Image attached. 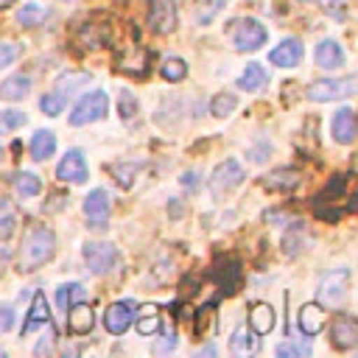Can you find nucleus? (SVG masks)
<instances>
[{
    "instance_id": "nucleus-3",
    "label": "nucleus",
    "mask_w": 358,
    "mask_h": 358,
    "mask_svg": "<svg viewBox=\"0 0 358 358\" xmlns=\"http://www.w3.org/2000/svg\"><path fill=\"white\" fill-rule=\"evenodd\" d=\"M358 90V78L355 76H344V78H324V81H313L308 87V98L316 103L324 101H336V98H350Z\"/></svg>"
},
{
    "instance_id": "nucleus-11",
    "label": "nucleus",
    "mask_w": 358,
    "mask_h": 358,
    "mask_svg": "<svg viewBox=\"0 0 358 358\" xmlns=\"http://www.w3.org/2000/svg\"><path fill=\"white\" fill-rule=\"evenodd\" d=\"M109 196H106V190H101V187H95L87 199H84V215H87V221H90V227H95V229H103L106 224H109Z\"/></svg>"
},
{
    "instance_id": "nucleus-5",
    "label": "nucleus",
    "mask_w": 358,
    "mask_h": 358,
    "mask_svg": "<svg viewBox=\"0 0 358 358\" xmlns=\"http://www.w3.org/2000/svg\"><path fill=\"white\" fill-rule=\"evenodd\" d=\"M243 179H246V173H243L241 162H238V159H224V162L213 171L210 190H213V196H215V199H221V196H227L229 190H235Z\"/></svg>"
},
{
    "instance_id": "nucleus-16",
    "label": "nucleus",
    "mask_w": 358,
    "mask_h": 358,
    "mask_svg": "<svg viewBox=\"0 0 358 358\" xmlns=\"http://www.w3.org/2000/svg\"><path fill=\"white\" fill-rule=\"evenodd\" d=\"M333 137L341 143V145H350L355 140V112L350 106H341L336 115H333Z\"/></svg>"
},
{
    "instance_id": "nucleus-7",
    "label": "nucleus",
    "mask_w": 358,
    "mask_h": 358,
    "mask_svg": "<svg viewBox=\"0 0 358 358\" xmlns=\"http://www.w3.org/2000/svg\"><path fill=\"white\" fill-rule=\"evenodd\" d=\"M148 25L154 34L168 36L176 28V3L173 0H151L148 3Z\"/></svg>"
},
{
    "instance_id": "nucleus-32",
    "label": "nucleus",
    "mask_w": 358,
    "mask_h": 358,
    "mask_svg": "<svg viewBox=\"0 0 358 358\" xmlns=\"http://www.w3.org/2000/svg\"><path fill=\"white\" fill-rule=\"evenodd\" d=\"M14 187H17L20 196H36V193L42 190V182H39V176L31 173V171H17V173H14Z\"/></svg>"
},
{
    "instance_id": "nucleus-29",
    "label": "nucleus",
    "mask_w": 358,
    "mask_h": 358,
    "mask_svg": "<svg viewBox=\"0 0 358 358\" xmlns=\"http://www.w3.org/2000/svg\"><path fill=\"white\" fill-rule=\"evenodd\" d=\"M48 17H50L48 8H42L39 3H25V6L17 11V22H20L22 28H39V25H45Z\"/></svg>"
},
{
    "instance_id": "nucleus-28",
    "label": "nucleus",
    "mask_w": 358,
    "mask_h": 358,
    "mask_svg": "<svg viewBox=\"0 0 358 358\" xmlns=\"http://www.w3.org/2000/svg\"><path fill=\"white\" fill-rule=\"evenodd\" d=\"M131 322L137 324V330H140L143 336L157 333V330H159V310H157V305H140V310L134 313Z\"/></svg>"
},
{
    "instance_id": "nucleus-43",
    "label": "nucleus",
    "mask_w": 358,
    "mask_h": 358,
    "mask_svg": "<svg viewBox=\"0 0 358 358\" xmlns=\"http://www.w3.org/2000/svg\"><path fill=\"white\" fill-rule=\"evenodd\" d=\"M199 336H204V333H210L213 330V308H204V310H199Z\"/></svg>"
},
{
    "instance_id": "nucleus-25",
    "label": "nucleus",
    "mask_w": 358,
    "mask_h": 358,
    "mask_svg": "<svg viewBox=\"0 0 358 358\" xmlns=\"http://www.w3.org/2000/svg\"><path fill=\"white\" fill-rule=\"evenodd\" d=\"M316 62L322 67H341L344 64V50L336 39H324L319 48H316Z\"/></svg>"
},
{
    "instance_id": "nucleus-45",
    "label": "nucleus",
    "mask_w": 358,
    "mask_h": 358,
    "mask_svg": "<svg viewBox=\"0 0 358 358\" xmlns=\"http://www.w3.org/2000/svg\"><path fill=\"white\" fill-rule=\"evenodd\" d=\"M11 324H14V310L8 305H3L0 308V330H11Z\"/></svg>"
},
{
    "instance_id": "nucleus-2",
    "label": "nucleus",
    "mask_w": 358,
    "mask_h": 358,
    "mask_svg": "<svg viewBox=\"0 0 358 358\" xmlns=\"http://www.w3.org/2000/svg\"><path fill=\"white\" fill-rule=\"evenodd\" d=\"M227 34H229V39H232V45L238 50H257L260 45H266V36H268L266 28L257 20H252V17L232 20L229 28H227Z\"/></svg>"
},
{
    "instance_id": "nucleus-20",
    "label": "nucleus",
    "mask_w": 358,
    "mask_h": 358,
    "mask_svg": "<svg viewBox=\"0 0 358 358\" xmlns=\"http://www.w3.org/2000/svg\"><path fill=\"white\" fill-rule=\"evenodd\" d=\"M249 327L257 336H263V333H268L274 327V310H271L268 302H252V308H249Z\"/></svg>"
},
{
    "instance_id": "nucleus-26",
    "label": "nucleus",
    "mask_w": 358,
    "mask_h": 358,
    "mask_svg": "<svg viewBox=\"0 0 358 358\" xmlns=\"http://www.w3.org/2000/svg\"><path fill=\"white\" fill-rule=\"evenodd\" d=\"M90 81H92V76L87 70H67L56 78V90H59V95H73L78 87H84Z\"/></svg>"
},
{
    "instance_id": "nucleus-51",
    "label": "nucleus",
    "mask_w": 358,
    "mask_h": 358,
    "mask_svg": "<svg viewBox=\"0 0 358 358\" xmlns=\"http://www.w3.org/2000/svg\"><path fill=\"white\" fill-rule=\"evenodd\" d=\"M308 3H310V0H308Z\"/></svg>"
},
{
    "instance_id": "nucleus-9",
    "label": "nucleus",
    "mask_w": 358,
    "mask_h": 358,
    "mask_svg": "<svg viewBox=\"0 0 358 358\" xmlns=\"http://www.w3.org/2000/svg\"><path fill=\"white\" fill-rule=\"evenodd\" d=\"M117 70L126 73V76H137L143 78L145 70H148V50L140 48V45H126L117 50V59H115Z\"/></svg>"
},
{
    "instance_id": "nucleus-12",
    "label": "nucleus",
    "mask_w": 358,
    "mask_h": 358,
    "mask_svg": "<svg viewBox=\"0 0 358 358\" xmlns=\"http://www.w3.org/2000/svg\"><path fill=\"white\" fill-rule=\"evenodd\" d=\"M56 176H59L62 182L81 185V182L87 179V159H84V154H81L78 148H70V151L62 157V162H59V168H56Z\"/></svg>"
},
{
    "instance_id": "nucleus-10",
    "label": "nucleus",
    "mask_w": 358,
    "mask_h": 358,
    "mask_svg": "<svg viewBox=\"0 0 358 358\" xmlns=\"http://www.w3.org/2000/svg\"><path fill=\"white\" fill-rule=\"evenodd\" d=\"M330 341L336 350H352L358 344V322L352 313H338L330 327Z\"/></svg>"
},
{
    "instance_id": "nucleus-15",
    "label": "nucleus",
    "mask_w": 358,
    "mask_h": 358,
    "mask_svg": "<svg viewBox=\"0 0 358 358\" xmlns=\"http://www.w3.org/2000/svg\"><path fill=\"white\" fill-rule=\"evenodd\" d=\"M92 324H95V313H92L90 305L76 302V305L67 308V330H70L73 336H84V333H90Z\"/></svg>"
},
{
    "instance_id": "nucleus-24",
    "label": "nucleus",
    "mask_w": 358,
    "mask_h": 358,
    "mask_svg": "<svg viewBox=\"0 0 358 358\" xmlns=\"http://www.w3.org/2000/svg\"><path fill=\"white\" fill-rule=\"evenodd\" d=\"M78 42L84 48H101L109 42V28L103 22H87L81 31H78Z\"/></svg>"
},
{
    "instance_id": "nucleus-23",
    "label": "nucleus",
    "mask_w": 358,
    "mask_h": 358,
    "mask_svg": "<svg viewBox=\"0 0 358 358\" xmlns=\"http://www.w3.org/2000/svg\"><path fill=\"white\" fill-rule=\"evenodd\" d=\"M215 277H218V285H221V294H235L238 285H241V263L238 260H227L224 268H215Z\"/></svg>"
},
{
    "instance_id": "nucleus-48",
    "label": "nucleus",
    "mask_w": 358,
    "mask_h": 358,
    "mask_svg": "<svg viewBox=\"0 0 358 358\" xmlns=\"http://www.w3.org/2000/svg\"><path fill=\"white\" fill-rule=\"evenodd\" d=\"M171 201H173V199H171ZM182 213H185V207H182V204L176 207V201H173V204H171V215H182Z\"/></svg>"
},
{
    "instance_id": "nucleus-31",
    "label": "nucleus",
    "mask_w": 358,
    "mask_h": 358,
    "mask_svg": "<svg viewBox=\"0 0 358 358\" xmlns=\"http://www.w3.org/2000/svg\"><path fill=\"white\" fill-rule=\"evenodd\" d=\"M268 81V76H266V70L260 67V64H246V70L241 73V78H238V87L241 90H260L263 84Z\"/></svg>"
},
{
    "instance_id": "nucleus-44",
    "label": "nucleus",
    "mask_w": 358,
    "mask_h": 358,
    "mask_svg": "<svg viewBox=\"0 0 358 358\" xmlns=\"http://www.w3.org/2000/svg\"><path fill=\"white\" fill-rule=\"evenodd\" d=\"M17 45L14 42H6V45H0V67H6V64H11L14 59H17Z\"/></svg>"
},
{
    "instance_id": "nucleus-49",
    "label": "nucleus",
    "mask_w": 358,
    "mask_h": 358,
    "mask_svg": "<svg viewBox=\"0 0 358 358\" xmlns=\"http://www.w3.org/2000/svg\"><path fill=\"white\" fill-rule=\"evenodd\" d=\"M196 355H215V347H201L196 350Z\"/></svg>"
},
{
    "instance_id": "nucleus-4",
    "label": "nucleus",
    "mask_w": 358,
    "mask_h": 358,
    "mask_svg": "<svg viewBox=\"0 0 358 358\" xmlns=\"http://www.w3.org/2000/svg\"><path fill=\"white\" fill-rule=\"evenodd\" d=\"M106 112H109V98H106V92L95 90V92L84 95V98L76 103V109L70 112V126H87V123H95V120H101Z\"/></svg>"
},
{
    "instance_id": "nucleus-40",
    "label": "nucleus",
    "mask_w": 358,
    "mask_h": 358,
    "mask_svg": "<svg viewBox=\"0 0 358 358\" xmlns=\"http://www.w3.org/2000/svg\"><path fill=\"white\" fill-rule=\"evenodd\" d=\"M39 106H42V112L45 115H50V117H56L62 109H64V95H59V92H50V95H42V101H39Z\"/></svg>"
},
{
    "instance_id": "nucleus-21",
    "label": "nucleus",
    "mask_w": 358,
    "mask_h": 358,
    "mask_svg": "<svg viewBox=\"0 0 358 358\" xmlns=\"http://www.w3.org/2000/svg\"><path fill=\"white\" fill-rule=\"evenodd\" d=\"M48 324L50 322V310H48V299H45V294H34V299H31V310H28V319L22 322V333H31L36 324Z\"/></svg>"
},
{
    "instance_id": "nucleus-17",
    "label": "nucleus",
    "mask_w": 358,
    "mask_h": 358,
    "mask_svg": "<svg viewBox=\"0 0 358 358\" xmlns=\"http://www.w3.org/2000/svg\"><path fill=\"white\" fill-rule=\"evenodd\" d=\"M299 185V173L294 168H274L263 176V187L266 190H277V193H288Z\"/></svg>"
},
{
    "instance_id": "nucleus-22",
    "label": "nucleus",
    "mask_w": 358,
    "mask_h": 358,
    "mask_svg": "<svg viewBox=\"0 0 358 358\" xmlns=\"http://www.w3.org/2000/svg\"><path fill=\"white\" fill-rule=\"evenodd\" d=\"M53 151H56V134L48 131V129H39V131L31 137V157L42 162V159L53 157Z\"/></svg>"
},
{
    "instance_id": "nucleus-38",
    "label": "nucleus",
    "mask_w": 358,
    "mask_h": 358,
    "mask_svg": "<svg viewBox=\"0 0 358 358\" xmlns=\"http://www.w3.org/2000/svg\"><path fill=\"white\" fill-rule=\"evenodd\" d=\"M224 6H227V0H201L199 8H196V20H199L201 25H207Z\"/></svg>"
},
{
    "instance_id": "nucleus-37",
    "label": "nucleus",
    "mask_w": 358,
    "mask_h": 358,
    "mask_svg": "<svg viewBox=\"0 0 358 358\" xmlns=\"http://www.w3.org/2000/svg\"><path fill=\"white\" fill-rule=\"evenodd\" d=\"M159 73H162V78H168V81H182V78L187 76V64H185L182 59H165L162 67H159Z\"/></svg>"
},
{
    "instance_id": "nucleus-47",
    "label": "nucleus",
    "mask_w": 358,
    "mask_h": 358,
    "mask_svg": "<svg viewBox=\"0 0 358 358\" xmlns=\"http://www.w3.org/2000/svg\"><path fill=\"white\" fill-rule=\"evenodd\" d=\"M50 201H53V204H48V207H45V210H48V213H50V210H59V207H62V201H64V199H62V196H53V199H50Z\"/></svg>"
},
{
    "instance_id": "nucleus-1",
    "label": "nucleus",
    "mask_w": 358,
    "mask_h": 358,
    "mask_svg": "<svg viewBox=\"0 0 358 358\" xmlns=\"http://www.w3.org/2000/svg\"><path fill=\"white\" fill-rule=\"evenodd\" d=\"M53 252H56V238H53V232H50L48 227H34V229L25 235V241H22L17 266H20V271H34V268L45 266V263L53 257Z\"/></svg>"
},
{
    "instance_id": "nucleus-35",
    "label": "nucleus",
    "mask_w": 358,
    "mask_h": 358,
    "mask_svg": "<svg viewBox=\"0 0 358 358\" xmlns=\"http://www.w3.org/2000/svg\"><path fill=\"white\" fill-rule=\"evenodd\" d=\"M235 106H238L235 92H218V95L213 98V103H210V112H213L215 117H227V115L235 112Z\"/></svg>"
},
{
    "instance_id": "nucleus-19",
    "label": "nucleus",
    "mask_w": 358,
    "mask_h": 358,
    "mask_svg": "<svg viewBox=\"0 0 358 358\" xmlns=\"http://www.w3.org/2000/svg\"><path fill=\"white\" fill-rule=\"evenodd\" d=\"M229 350H232V355H238V358L252 355V352L257 350V333H255L252 327H246V324L235 327V333L229 336Z\"/></svg>"
},
{
    "instance_id": "nucleus-30",
    "label": "nucleus",
    "mask_w": 358,
    "mask_h": 358,
    "mask_svg": "<svg viewBox=\"0 0 358 358\" xmlns=\"http://www.w3.org/2000/svg\"><path fill=\"white\" fill-rule=\"evenodd\" d=\"M84 296H87V291H84L81 282H64V285H59V291H56V305H59L62 310H67L70 305L84 302Z\"/></svg>"
},
{
    "instance_id": "nucleus-42",
    "label": "nucleus",
    "mask_w": 358,
    "mask_h": 358,
    "mask_svg": "<svg viewBox=\"0 0 358 358\" xmlns=\"http://www.w3.org/2000/svg\"><path fill=\"white\" fill-rule=\"evenodd\" d=\"M22 123H25V112H20V109H6V112H3V126L17 129V126H22Z\"/></svg>"
},
{
    "instance_id": "nucleus-27",
    "label": "nucleus",
    "mask_w": 358,
    "mask_h": 358,
    "mask_svg": "<svg viewBox=\"0 0 358 358\" xmlns=\"http://www.w3.org/2000/svg\"><path fill=\"white\" fill-rule=\"evenodd\" d=\"M28 90H31V78L22 76V73H17V76H11V78H6V81L0 84V98H6V101H20V98L28 95Z\"/></svg>"
},
{
    "instance_id": "nucleus-46",
    "label": "nucleus",
    "mask_w": 358,
    "mask_h": 358,
    "mask_svg": "<svg viewBox=\"0 0 358 358\" xmlns=\"http://www.w3.org/2000/svg\"><path fill=\"white\" fill-rule=\"evenodd\" d=\"M182 185H185V187H196V173H193V171H187V173L182 176Z\"/></svg>"
},
{
    "instance_id": "nucleus-33",
    "label": "nucleus",
    "mask_w": 358,
    "mask_h": 358,
    "mask_svg": "<svg viewBox=\"0 0 358 358\" xmlns=\"http://www.w3.org/2000/svg\"><path fill=\"white\" fill-rule=\"evenodd\" d=\"M305 241H308V235H305L302 221L291 224V229H288V232H285V238H282L285 255H299V252H302V246H305Z\"/></svg>"
},
{
    "instance_id": "nucleus-8",
    "label": "nucleus",
    "mask_w": 358,
    "mask_h": 358,
    "mask_svg": "<svg viewBox=\"0 0 358 358\" xmlns=\"http://www.w3.org/2000/svg\"><path fill=\"white\" fill-rule=\"evenodd\" d=\"M84 260L92 274H106L117 266V249L112 243H87L84 246Z\"/></svg>"
},
{
    "instance_id": "nucleus-6",
    "label": "nucleus",
    "mask_w": 358,
    "mask_h": 358,
    "mask_svg": "<svg viewBox=\"0 0 358 358\" xmlns=\"http://www.w3.org/2000/svg\"><path fill=\"white\" fill-rule=\"evenodd\" d=\"M347 291H350V271H347V268H338V271H330V274L322 280V285H319V299H322L324 305L338 308V305H344Z\"/></svg>"
},
{
    "instance_id": "nucleus-18",
    "label": "nucleus",
    "mask_w": 358,
    "mask_h": 358,
    "mask_svg": "<svg viewBox=\"0 0 358 358\" xmlns=\"http://www.w3.org/2000/svg\"><path fill=\"white\" fill-rule=\"evenodd\" d=\"M324 322H327V313H324L322 305H316V302L302 305V310H299V330L305 336H316L324 327Z\"/></svg>"
},
{
    "instance_id": "nucleus-13",
    "label": "nucleus",
    "mask_w": 358,
    "mask_h": 358,
    "mask_svg": "<svg viewBox=\"0 0 358 358\" xmlns=\"http://www.w3.org/2000/svg\"><path fill=\"white\" fill-rule=\"evenodd\" d=\"M131 319H134V308H131L129 302H112V305L106 308V313H103V324H106V330L115 333V336L126 333L129 324H131Z\"/></svg>"
},
{
    "instance_id": "nucleus-41",
    "label": "nucleus",
    "mask_w": 358,
    "mask_h": 358,
    "mask_svg": "<svg viewBox=\"0 0 358 358\" xmlns=\"http://www.w3.org/2000/svg\"><path fill=\"white\" fill-rule=\"evenodd\" d=\"M308 352H310L308 347H299V344H291V341H285V344L277 347V355H280V358H288V355L296 358V355H308Z\"/></svg>"
},
{
    "instance_id": "nucleus-36",
    "label": "nucleus",
    "mask_w": 358,
    "mask_h": 358,
    "mask_svg": "<svg viewBox=\"0 0 358 358\" xmlns=\"http://www.w3.org/2000/svg\"><path fill=\"white\" fill-rule=\"evenodd\" d=\"M14 224H17V213H14L11 201L0 199V238H8L14 232Z\"/></svg>"
},
{
    "instance_id": "nucleus-50",
    "label": "nucleus",
    "mask_w": 358,
    "mask_h": 358,
    "mask_svg": "<svg viewBox=\"0 0 358 358\" xmlns=\"http://www.w3.org/2000/svg\"><path fill=\"white\" fill-rule=\"evenodd\" d=\"M11 3H14V0H0V11H3V8H8Z\"/></svg>"
},
{
    "instance_id": "nucleus-14",
    "label": "nucleus",
    "mask_w": 358,
    "mask_h": 358,
    "mask_svg": "<svg viewBox=\"0 0 358 358\" xmlns=\"http://www.w3.org/2000/svg\"><path fill=\"white\" fill-rule=\"evenodd\" d=\"M268 62L277 67H296L302 62V42L299 39H282L271 53Z\"/></svg>"
},
{
    "instance_id": "nucleus-39",
    "label": "nucleus",
    "mask_w": 358,
    "mask_h": 358,
    "mask_svg": "<svg viewBox=\"0 0 358 358\" xmlns=\"http://www.w3.org/2000/svg\"><path fill=\"white\" fill-rule=\"evenodd\" d=\"M117 112H120V117L123 120H131V117H137V101H134V95L131 92H120L117 95Z\"/></svg>"
},
{
    "instance_id": "nucleus-34",
    "label": "nucleus",
    "mask_w": 358,
    "mask_h": 358,
    "mask_svg": "<svg viewBox=\"0 0 358 358\" xmlns=\"http://www.w3.org/2000/svg\"><path fill=\"white\" fill-rule=\"evenodd\" d=\"M143 162H115L112 165V176L117 179L120 187H131L134 185V176L140 173Z\"/></svg>"
}]
</instances>
